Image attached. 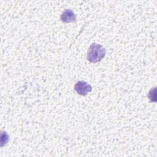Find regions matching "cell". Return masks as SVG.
<instances>
[{
    "label": "cell",
    "instance_id": "277c9868",
    "mask_svg": "<svg viewBox=\"0 0 157 157\" xmlns=\"http://www.w3.org/2000/svg\"><path fill=\"white\" fill-rule=\"evenodd\" d=\"M148 98L151 101L156 102V88L151 89L148 93Z\"/></svg>",
    "mask_w": 157,
    "mask_h": 157
},
{
    "label": "cell",
    "instance_id": "7a4b0ae2",
    "mask_svg": "<svg viewBox=\"0 0 157 157\" xmlns=\"http://www.w3.org/2000/svg\"><path fill=\"white\" fill-rule=\"evenodd\" d=\"M74 89L78 94L82 96H85L88 93L91 91L92 87L90 84L85 81H78L75 83Z\"/></svg>",
    "mask_w": 157,
    "mask_h": 157
},
{
    "label": "cell",
    "instance_id": "3957f363",
    "mask_svg": "<svg viewBox=\"0 0 157 157\" xmlns=\"http://www.w3.org/2000/svg\"><path fill=\"white\" fill-rule=\"evenodd\" d=\"M76 15L71 9H66L61 15L60 19L63 22L71 23L75 21L76 20Z\"/></svg>",
    "mask_w": 157,
    "mask_h": 157
},
{
    "label": "cell",
    "instance_id": "6da1fadb",
    "mask_svg": "<svg viewBox=\"0 0 157 157\" xmlns=\"http://www.w3.org/2000/svg\"><path fill=\"white\" fill-rule=\"evenodd\" d=\"M105 52L106 50L102 45L93 43L88 48L87 59L91 63L99 62L101 61L102 58H104Z\"/></svg>",
    "mask_w": 157,
    "mask_h": 157
}]
</instances>
